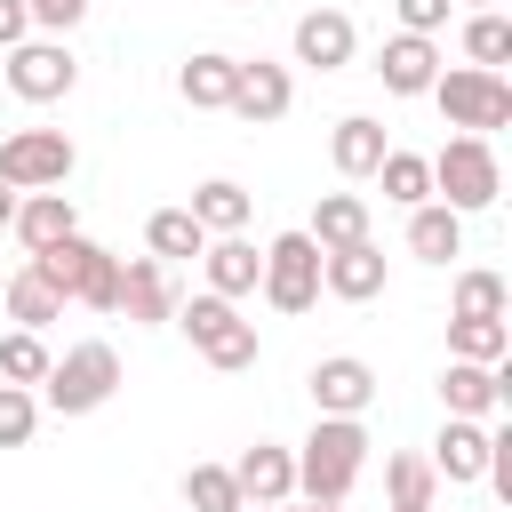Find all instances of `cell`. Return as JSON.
Wrapping results in <instances>:
<instances>
[{"mask_svg":"<svg viewBox=\"0 0 512 512\" xmlns=\"http://www.w3.org/2000/svg\"><path fill=\"white\" fill-rule=\"evenodd\" d=\"M184 512H240L232 464H192V472H184Z\"/></svg>","mask_w":512,"mask_h":512,"instance_id":"d6a6232c","label":"cell"},{"mask_svg":"<svg viewBox=\"0 0 512 512\" xmlns=\"http://www.w3.org/2000/svg\"><path fill=\"white\" fill-rule=\"evenodd\" d=\"M392 512H432V504H392Z\"/></svg>","mask_w":512,"mask_h":512,"instance_id":"b9f144b4","label":"cell"},{"mask_svg":"<svg viewBox=\"0 0 512 512\" xmlns=\"http://www.w3.org/2000/svg\"><path fill=\"white\" fill-rule=\"evenodd\" d=\"M232 480H240V504H296V448L256 440V448H240Z\"/></svg>","mask_w":512,"mask_h":512,"instance_id":"e0dca14e","label":"cell"},{"mask_svg":"<svg viewBox=\"0 0 512 512\" xmlns=\"http://www.w3.org/2000/svg\"><path fill=\"white\" fill-rule=\"evenodd\" d=\"M424 464H432V480H448V488H472V480L488 472V424H472V416H448Z\"/></svg>","mask_w":512,"mask_h":512,"instance_id":"d6986e66","label":"cell"},{"mask_svg":"<svg viewBox=\"0 0 512 512\" xmlns=\"http://www.w3.org/2000/svg\"><path fill=\"white\" fill-rule=\"evenodd\" d=\"M24 16H32V32H48V40H64L80 16H88V0H24Z\"/></svg>","mask_w":512,"mask_h":512,"instance_id":"d590c367","label":"cell"},{"mask_svg":"<svg viewBox=\"0 0 512 512\" xmlns=\"http://www.w3.org/2000/svg\"><path fill=\"white\" fill-rule=\"evenodd\" d=\"M464 64H472V72H504V64H512V16H504V8L464 16Z\"/></svg>","mask_w":512,"mask_h":512,"instance_id":"f1b7e54d","label":"cell"},{"mask_svg":"<svg viewBox=\"0 0 512 512\" xmlns=\"http://www.w3.org/2000/svg\"><path fill=\"white\" fill-rule=\"evenodd\" d=\"M376 184H384L392 208H424V200H432V168H424V152H400V144L376 160Z\"/></svg>","mask_w":512,"mask_h":512,"instance_id":"f546056e","label":"cell"},{"mask_svg":"<svg viewBox=\"0 0 512 512\" xmlns=\"http://www.w3.org/2000/svg\"><path fill=\"white\" fill-rule=\"evenodd\" d=\"M368 424L360 416H320L304 440H296V504H344L368 472Z\"/></svg>","mask_w":512,"mask_h":512,"instance_id":"6da1fadb","label":"cell"},{"mask_svg":"<svg viewBox=\"0 0 512 512\" xmlns=\"http://www.w3.org/2000/svg\"><path fill=\"white\" fill-rule=\"evenodd\" d=\"M32 432H40V392L0 384V448H32Z\"/></svg>","mask_w":512,"mask_h":512,"instance_id":"e575fe53","label":"cell"},{"mask_svg":"<svg viewBox=\"0 0 512 512\" xmlns=\"http://www.w3.org/2000/svg\"><path fill=\"white\" fill-rule=\"evenodd\" d=\"M8 232L24 240V256H40V248L72 240V232H80V216H72V200H64V192H24V200H16V224H8Z\"/></svg>","mask_w":512,"mask_h":512,"instance_id":"603a6c76","label":"cell"},{"mask_svg":"<svg viewBox=\"0 0 512 512\" xmlns=\"http://www.w3.org/2000/svg\"><path fill=\"white\" fill-rule=\"evenodd\" d=\"M232 80H240V56H224V48H192V56L176 64V96H184L192 112H224V104H232Z\"/></svg>","mask_w":512,"mask_h":512,"instance_id":"ffe728a7","label":"cell"},{"mask_svg":"<svg viewBox=\"0 0 512 512\" xmlns=\"http://www.w3.org/2000/svg\"><path fill=\"white\" fill-rule=\"evenodd\" d=\"M64 304H88V312H112V296H120V256L112 248H96L88 232H72V240H56V248H40V256H24Z\"/></svg>","mask_w":512,"mask_h":512,"instance_id":"5b68a950","label":"cell"},{"mask_svg":"<svg viewBox=\"0 0 512 512\" xmlns=\"http://www.w3.org/2000/svg\"><path fill=\"white\" fill-rule=\"evenodd\" d=\"M16 40H32V16H24V0H0V56H8Z\"/></svg>","mask_w":512,"mask_h":512,"instance_id":"74e56055","label":"cell"},{"mask_svg":"<svg viewBox=\"0 0 512 512\" xmlns=\"http://www.w3.org/2000/svg\"><path fill=\"white\" fill-rule=\"evenodd\" d=\"M464 8H472V16H480V8H496V0H464Z\"/></svg>","mask_w":512,"mask_h":512,"instance_id":"7bdbcfd3","label":"cell"},{"mask_svg":"<svg viewBox=\"0 0 512 512\" xmlns=\"http://www.w3.org/2000/svg\"><path fill=\"white\" fill-rule=\"evenodd\" d=\"M0 304H8V320H16V328H32V336H40L48 320H64V296H56V288H48V280H40L32 264H16V272H8Z\"/></svg>","mask_w":512,"mask_h":512,"instance_id":"83f0119b","label":"cell"},{"mask_svg":"<svg viewBox=\"0 0 512 512\" xmlns=\"http://www.w3.org/2000/svg\"><path fill=\"white\" fill-rule=\"evenodd\" d=\"M408 256H416V264H456V256H464V216L440 208V200L408 208Z\"/></svg>","mask_w":512,"mask_h":512,"instance_id":"d4e9b609","label":"cell"},{"mask_svg":"<svg viewBox=\"0 0 512 512\" xmlns=\"http://www.w3.org/2000/svg\"><path fill=\"white\" fill-rule=\"evenodd\" d=\"M432 104H440V120L456 128V136H496V128H512V80L504 72H472V64H440V80H432Z\"/></svg>","mask_w":512,"mask_h":512,"instance_id":"8992f818","label":"cell"},{"mask_svg":"<svg viewBox=\"0 0 512 512\" xmlns=\"http://www.w3.org/2000/svg\"><path fill=\"white\" fill-rule=\"evenodd\" d=\"M352 56H360V24H352L344 8H304V16H296V64L344 72Z\"/></svg>","mask_w":512,"mask_h":512,"instance_id":"4fadbf2b","label":"cell"},{"mask_svg":"<svg viewBox=\"0 0 512 512\" xmlns=\"http://www.w3.org/2000/svg\"><path fill=\"white\" fill-rule=\"evenodd\" d=\"M288 512H344V504H288Z\"/></svg>","mask_w":512,"mask_h":512,"instance_id":"ab89813d","label":"cell"},{"mask_svg":"<svg viewBox=\"0 0 512 512\" xmlns=\"http://www.w3.org/2000/svg\"><path fill=\"white\" fill-rule=\"evenodd\" d=\"M384 280H392V264H384V248H376V240H352V248L320 256V288H328V296H344V304H376V296H384Z\"/></svg>","mask_w":512,"mask_h":512,"instance_id":"2e32d148","label":"cell"},{"mask_svg":"<svg viewBox=\"0 0 512 512\" xmlns=\"http://www.w3.org/2000/svg\"><path fill=\"white\" fill-rule=\"evenodd\" d=\"M208 248V232L192 224V208H152L144 216V256L152 264H184V256H200Z\"/></svg>","mask_w":512,"mask_h":512,"instance_id":"484cf974","label":"cell"},{"mask_svg":"<svg viewBox=\"0 0 512 512\" xmlns=\"http://www.w3.org/2000/svg\"><path fill=\"white\" fill-rule=\"evenodd\" d=\"M112 392H120V352H112L104 336L64 344V352L48 360V376H40V408H56V416H96Z\"/></svg>","mask_w":512,"mask_h":512,"instance_id":"3957f363","label":"cell"},{"mask_svg":"<svg viewBox=\"0 0 512 512\" xmlns=\"http://www.w3.org/2000/svg\"><path fill=\"white\" fill-rule=\"evenodd\" d=\"M72 168H80V152H72L64 128H16V136H0V184L8 192H64Z\"/></svg>","mask_w":512,"mask_h":512,"instance_id":"52a82bcc","label":"cell"},{"mask_svg":"<svg viewBox=\"0 0 512 512\" xmlns=\"http://www.w3.org/2000/svg\"><path fill=\"white\" fill-rule=\"evenodd\" d=\"M424 168H432V200L456 208V216H480V208H496V192H504V160H496L488 136H448Z\"/></svg>","mask_w":512,"mask_h":512,"instance_id":"277c9868","label":"cell"},{"mask_svg":"<svg viewBox=\"0 0 512 512\" xmlns=\"http://www.w3.org/2000/svg\"><path fill=\"white\" fill-rule=\"evenodd\" d=\"M200 272H208V296H224V304H240V296H256V272H264V248H256L248 232H224V240H208V248H200Z\"/></svg>","mask_w":512,"mask_h":512,"instance_id":"ac0fdd59","label":"cell"},{"mask_svg":"<svg viewBox=\"0 0 512 512\" xmlns=\"http://www.w3.org/2000/svg\"><path fill=\"white\" fill-rule=\"evenodd\" d=\"M48 336H32V328H8L0 336V384H24V392H40V376H48Z\"/></svg>","mask_w":512,"mask_h":512,"instance_id":"1f68e13d","label":"cell"},{"mask_svg":"<svg viewBox=\"0 0 512 512\" xmlns=\"http://www.w3.org/2000/svg\"><path fill=\"white\" fill-rule=\"evenodd\" d=\"M392 144H384V120H368V112H344L336 128H328V160H336V176H376V160H384Z\"/></svg>","mask_w":512,"mask_h":512,"instance_id":"7402d4cb","label":"cell"},{"mask_svg":"<svg viewBox=\"0 0 512 512\" xmlns=\"http://www.w3.org/2000/svg\"><path fill=\"white\" fill-rule=\"evenodd\" d=\"M376 80H384V96H432V80H440V40L392 32V40L376 48Z\"/></svg>","mask_w":512,"mask_h":512,"instance_id":"9a60e30c","label":"cell"},{"mask_svg":"<svg viewBox=\"0 0 512 512\" xmlns=\"http://www.w3.org/2000/svg\"><path fill=\"white\" fill-rule=\"evenodd\" d=\"M240 512H288V504H240Z\"/></svg>","mask_w":512,"mask_h":512,"instance_id":"60d3db41","label":"cell"},{"mask_svg":"<svg viewBox=\"0 0 512 512\" xmlns=\"http://www.w3.org/2000/svg\"><path fill=\"white\" fill-rule=\"evenodd\" d=\"M176 328H184V344H192L216 376H240V368H256V360H264L256 320H240V304H224V296H208V288L176 304Z\"/></svg>","mask_w":512,"mask_h":512,"instance_id":"7a4b0ae2","label":"cell"},{"mask_svg":"<svg viewBox=\"0 0 512 512\" xmlns=\"http://www.w3.org/2000/svg\"><path fill=\"white\" fill-rule=\"evenodd\" d=\"M304 392H312V416H368V400H376V368H368L360 352H328V360H312Z\"/></svg>","mask_w":512,"mask_h":512,"instance_id":"30bf717a","label":"cell"},{"mask_svg":"<svg viewBox=\"0 0 512 512\" xmlns=\"http://www.w3.org/2000/svg\"><path fill=\"white\" fill-rule=\"evenodd\" d=\"M384 496H392V504H432L440 480H432V464H424L416 448H400V456H384Z\"/></svg>","mask_w":512,"mask_h":512,"instance_id":"836d02e7","label":"cell"},{"mask_svg":"<svg viewBox=\"0 0 512 512\" xmlns=\"http://www.w3.org/2000/svg\"><path fill=\"white\" fill-rule=\"evenodd\" d=\"M256 296H264L272 312H312V304H320V248H312L304 232H280V240H264Z\"/></svg>","mask_w":512,"mask_h":512,"instance_id":"9c48e42d","label":"cell"},{"mask_svg":"<svg viewBox=\"0 0 512 512\" xmlns=\"http://www.w3.org/2000/svg\"><path fill=\"white\" fill-rule=\"evenodd\" d=\"M288 104H296V80H288V64H272V56H240V80H232V120H248V128H272V120H288Z\"/></svg>","mask_w":512,"mask_h":512,"instance_id":"8fae6325","label":"cell"},{"mask_svg":"<svg viewBox=\"0 0 512 512\" xmlns=\"http://www.w3.org/2000/svg\"><path fill=\"white\" fill-rule=\"evenodd\" d=\"M448 8H456V0H392V16H400V32H416V40H432V32L448 24Z\"/></svg>","mask_w":512,"mask_h":512,"instance_id":"8d00e7d4","label":"cell"},{"mask_svg":"<svg viewBox=\"0 0 512 512\" xmlns=\"http://www.w3.org/2000/svg\"><path fill=\"white\" fill-rule=\"evenodd\" d=\"M232 8H256V0H232Z\"/></svg>","mask_w":512,"mask_h":512,"instance_id":"ee69618b","label":"cell"},{"mask_svg":"<svg viewBox=\"0 0 512 512\" xmlns=\"http://www.w3.org/2000/svg\"><path fill=\"white\" fill-rule=\"evenodd\" d=\"M16 200H24V192H8V184H0V232L16 224Z\"/></svg>","mask_w":512,"mask_h":512,"instance_id":"f35d334b","label":"cell"},{"mask_svg":"<svg viewBox=\"0 0 512 512\" xmlns=\"http://www.w3.org/2000/svg\"><path fill=\"white\" fill-rule=\"evenodd\" d=\"M504 400H512L504 368H472V360H448V368H440V408H448V416L496 424V416H504Z\"/></svg>","mask_w":512,"mask_h":512,"instance_id":"5bb4252c","label":"cell"},{"mask_svg":"<svg viewBox=\"0 0 512 512\" xmlns=\"http://www.w3.org/2000/svg\"><path fill=\"white\" fill-rule=\"evenodd\" d=\"M304 240H312L320 256H336V248H352V240H376V232H368V200H360V192H320Z\"/></svg>","mask_w":512,"mask_h":512,"instance_id":"44dd1931","label":"cell"},{"mask_svg":"<svg viewBox=\"0 0 512 512\" xmlns=\"http://www.w3.org/2000/svg\"><path fill=\"white\" fill-rule=\"evenodd\" d=\"M112 312H128L136 328H168V320H176V280H168V264L120 256V296H112Z\"/></svg>","mask_w":512,"mask_h":512,"instance_id":"7c38bea8","label":"cell"},{"mask_svg":"<svg viewBox=\"0 0 512 512\" xmlns=\"http://www.w3.org/2000/svg\"><path fill=\"white\" fill-rule=\"evenodd\" d=\"M504 352H512V328H504V320H448V360L504 368Z\"/></svg>","mask_w":512,"mask_h":512,"instance_id":"4dcf8cb0","label":"cell"},{"mask_svg":"<svg viewBox=\"0 0 512 512\" xmlns=\"http://www.w3.org/2000/svg\"><path fill=\"white\" fill-rule=\"evenodd\" d=\"M192 224L208 232V240H224V232H248V216H256V200H248V184H232V176H208L192 200Z\"/></svg>","mask_w":512,"mask_h":512,"instance_id":"cb8c5ba5","label":"cell"},{"mask_svg":"<svg viewBox=\"0 0 512 512\" xmlns=\"http://www.w3.org/2000/svg\"><path fill=\"white\" fill-rule=\"evenodd\" d=\"M512 312V288H504V272H488V264H464L456 272V296H448V320H504Z\"/></svg>","mask_w":512,"mask_h":512,"instance_id":"4316f807","label":"cell"},{"mask_svg":"<svg viewBox=\"0 0 512 512\" xmlns=\"http://www.w3.org/2000/svg\"><path fill=\"white\" fill-rule=\"evenodd\" d=\"M0 80H8V96H24V104H64V96L80 88V64H72L64 40L32 32V40H16V48L0 56Z\"/></svg>","mask_w":512,"mask_h":512,"instance_id":"ba28073f","label":"cell"}]
</instances>
